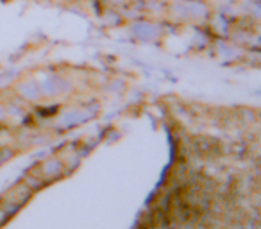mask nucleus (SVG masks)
I'll list each match as a JSON object with an SVG mask.
<instances>
[]
</instances>
